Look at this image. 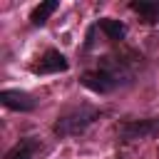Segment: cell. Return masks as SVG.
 Wrapping results in <instances>:
<instances>
[{
  "mask_svg": "<svg viewBox=\"0 0 159 159\" xmlns=\"http://www.w3.org/2000/svg\"><path fill=\"white\" fill-rule=\"evenodd\" d=\"M80 82H82V87H87L94 94H109V92L134 82V67L124 57L107 55V57H102V62L94 70L82 72Z\"/></svg>",
  "mask_w": 159,
  "mask_h": 159,
  "instance_id": "cell-1",
  "label": "cell"
},
{
  "mask_svg": "<svg viewBox=\"0 0 159 159\" xmlns=\"http://www.w3.org/2000/svg\"><path fill=\"white\" fill-rule=\"evenodd\" d=\"M102 117V109L99 107H92V104H75L70 109H65L57 122L52 124V132L57 137H77L82 134L87 127H92L97 119Z\"/></svg>",
  "mask_w": 159,
  "mask_h": 159,
  "instance_id": "cell-2",
  "label": "cell"
},
{
  "mask_svg": "<svg viewBox=\"0 0 159 159\" xmlns=\"http://www.w3.org/2000/svg\"><path fill=\"white\" fill-rule=\"evenodd\" d=\"M159 134V117H147V119H124L119 124V139L124 142H137V139H149Z\"/></svg>",
  "mask_w": 159,
  "mask_h": 159,
  "instance_id": "cell-3",
  "label": "cell"
},
{
  "mask_svg": "<svg viewBox=\"0 0 159 159\" xmlns=\"http://www.w3.org/2000/svg\"><path fill=\"white\" fill-rule=\"evenodd\" d=\"M30 70L35 75H57V72H67L70 70V60L60 50H45L40 62H35Z\"/></svg>",
  "mask_w": 159,
  "mask_h": 159,
  "instance_id": "cell-4",
  "label": "cell"
},
{
  "mask_svg": "<svg viewBox=\"0 0 159 159\" xmlns=\"http://www.w3.org/2000/svg\"><path fill=\"white\" fill-rule=\"evenodd\" d=\"M0 102H2V107L12 109V112H32L37 107V99L25 89H2Z\"/></svg>",
  "mask_w": 159,
  "mask_h": 159,
  "instance_id": "cell-5",
  "label": "cell"
},
{
  "mask_svg": "<svg viewBox=\"0 0 159 159\" xmlns=\"http://www.w3.org/2000/svg\"><path fill=\"white\" fill-rule=\"evenodd\" d=\"M37 152H42L40 139H35V137H25V139H20L17 144H12V147L5 152V159H35Z\"/></svg>",
  "mask_w": 159,
  "mask_h": 159,
  "instance_id": "cell-6",
  "label": "cell"
},
{
  "mask_svg": "<svg viewBox=\"0 0 159 159\" xmlns=\"http://www.w3.org/2000/svg\"><path fill=\"white\" fill-rule=\"evenodd\" d=\"M129 10H134L144 22H159V0H132Z\"/></svg>",
  "mask_w": 159,
  "mask_h": 159,
  "instance_id": "cell-7",
  "label": "cell"
},
{
  "mask_svg": "<svg viewBox=\"0 0 159 159\" xmlns=\"http://www.w3.org/2000/svg\"><path fill=\"white\" fill-rule=\"evenodd\" d=\"M94 25H97V30H102L107 35V40H114V42L117 40H124V35H127V25L122 20H114V17H102Z\"/></svg>",
  "mask_w": 159,
  "mask_h": 159,
  "instance_id": "cell-8",
  "label": "cell"
},
{
  "mask_svg": "<svg viewBox=\"0 0 159 159\" xmlns=\"http://www.w3.org/2000/svg\"><path fill=\"white\" fill-rule=\"evenodd\" d=\"M57 7H60V2H57V0H45V2H40V5H35V7H32V12H30V22H32L35 27L45 25V22H47V17H50Z\"/></svg>",
  "mask_w": 159,
  "mask_h": 159,
  "instance_id": "cell-9",
  "label": "cell"
}]
</instances>
